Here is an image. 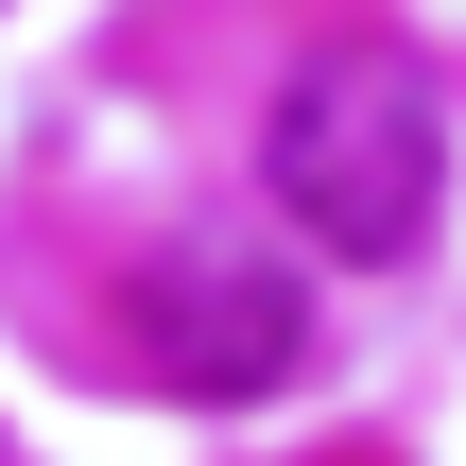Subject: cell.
<instances>
[{
	"label": "cell",
	"mask_w": 466,
	"mask_h": 466,
	"mask_svg": "<svg viewBox=\"0 0 466 466\" xmlns=\"http://www.w3.org/2000/svg\"><path fill=\"white\" fill-rule=\"evenodd\" d=\"M259 190L294 208V242L329 259H415L450 208V86L415 35H329L294 52L277 121H259Z\"/></svg>",
	"instance_id": "1"
},
{
	"label": "cell",
	"mask_w": 466,
	"mask_h": 466,
	"mask_svg": "<svg viewBox=\"0 0 466 466\" xmlns=\"http://www.w3.org/2000/svg\"><path fill=\"white\" fill-rule=\"evenodd\" d=\"M138 346H156V380H190V398H259V380H294L311 294H294L277 259L173 242V259H156V294H138Z\"/></svg>",
	"instance_id": "2"
}]
</instances>
